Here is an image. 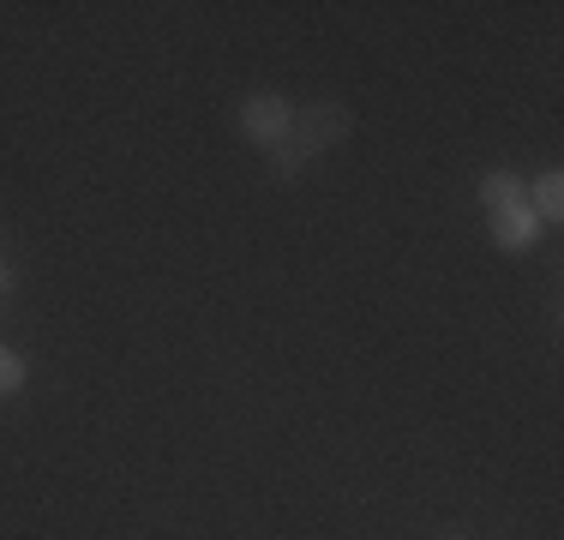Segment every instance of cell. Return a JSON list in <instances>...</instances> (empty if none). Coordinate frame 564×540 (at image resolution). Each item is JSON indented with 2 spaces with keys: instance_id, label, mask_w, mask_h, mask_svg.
<instances>
[{
  "instance_id": "cell-1",
  "label": "cell",
  "mask_w": 564,
  "mask_h": 540,
  "mask_svg": "<svg viewBox=\"0 0 564 540\" xmlns=\"http://www.w3.org/2000/svg\"><path fill=\"white\" fill-rule=\"evenodd\" d=\"M348 132H355V115H348V102H294V127H289V139H282V144L313 162L318 151L343 144Z\"/></svg>"
},
{
  "instance_id": "cell-2",
  "label": "cell",
  "mask_w": 564,
  "mask_h": 540,
  "mask_svg": "<svg viewBox=\"0 0 564 540\" xmlns=\"http://www.w3.org/2000/svg\"><path fill=\"white\" fill-rule=\"evenodd\" d=\"M235 120H240V139L247 144L276 151V144L289 139V127H294V102L282 97V90H252V97H240Z\"/></svg>"
},
{
  "instance_id": "cell-3",
  "label": "cell",
  "mask_w": 564,
  "mask_h": 540,
  "mask_svg": "<svg viewBox=\"0 0 564 540\" xmlns=\"http://www.w3.org/2000/svg\"><path fill=\"white\" fill-rule=\"evenodd\" d=\"M487 228H492V240H499L505 252H529L534 240H541V216H534L529 205H517V210H492V216H487Z\"/></svg>"
},
{
  "instance_id": "cell-4",
  "label": "cell",
  "mask_w": 564,
  "mask_h": 540,
  "mask_svg": "<svg viewBox=\"0 0 564 540\" xmlns=\"http://www.w3.org/2000/svg\"><path fill=\"white\" fill-rule=\"evenodd\" d=\"M517 205H529V181L522 174H510V169H487L480 174V210H517Z\"/></svg>"
},
{
  "instance_id": "cell-5",
  "label": "cell",
  "mask_w": 564,
  "mask_h": 540,
  "mask_svg": "<svg viewBox=\"0 0 564 540\" xmlns=\"http://www.w3.org/2000/svg\"><path fill=\"white\" fill-rule=\"evenodd\" d=\"M529 210L541 216V228H546V223H558V216H564V174H558V169L534 174V186H529Z\"/></svg>"
},
{
  "instance_id": "cell-7",
  "label": "cell",
  "mask_w": 564,
  "mask_h": 540,
  "mask_svg": "<svg viewBox=\"0 0 564 540\" xmlns=\"http://www.w3.org/2000/svg\"><path fill=\"white\" fill-rule=\"evenodd\" d=\"M12 289H19V270H12L7 259H0V306H7V301H12Z\"/></svg>"
},
{
  "instance_id": "cell-6",
  "label": "cell",
  "mask_w": 564,
  "mask_h": 540,
  "mask_svg": "<svg viewBox=\"0 0 564 540\" xmlns=\"http://www.w3.org/2000/svg\"><path fill=\"white\" fill-rule=\"evenodd\" d=\"M24 378H31V367H24V355H19V348H7V343H0V397H19V390H24Z\"/></svg>"
}]
</instances>
